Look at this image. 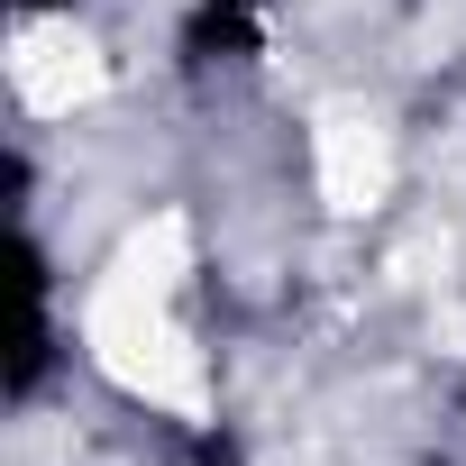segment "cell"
Instances as JSON below:
<instances>
[{
	"mask_svg": "<svg viewBox=\"0 0 466 466\" xmlns=\"http://www.w3.org/2000/svg\"><path fill=\"white\" fill-rule=\"evenodd\" d=\"M248 56L257 46V0H201L192 10V56Z\"/></svg>",
	"mask_w": 466,
	"mask_h": 466,
	"instance_id": "1",
	"label": "cell"
},
{
	"mask_svg": "<svg viewBox=\"0 0 466 466\" xmlns=\"http://www.w3.org/2000/svg\"><path fill=\"white\" fill-rule=\"evenodd\" d=\"M19 10H56V0H19Z\"/></svg>",
	"mask_w": 466,
	"mask_h": 466,
	"instance_id": "2",
	"label": "cell"
}]
</instances>
